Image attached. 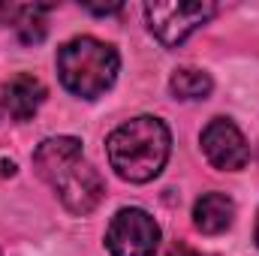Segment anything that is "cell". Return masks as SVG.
Returning a JSON list of instances; mask_svg holds the SVG:
<instances>
[{
    "label": "cell",
    "instance_id": "6da1fadb",
    "mask_svg": "<svg viewBox=\"0 0 259 256\" xmlns=\"http://www.w3.org/2000/svg\"><path fill=\"white\" fill-rule=\"evenodd\" d=\"M36 175L55 190L69 214L84 217L103 202V178L88 163L81 142L75 136H52L33 151Z\"/></svg>",
    "mask_w": 259,
    "mask_h": 256
},
{
    "label": "cell",
    "instance_id": "7a4b0ae2",
    "mask_svg": "<svg viewBox=\"0 0 259 256\" xmlns=\"http://www.w3.org/2000/svg\"><path fill=\"white\" fill-rule=\"evenodd\" d=\"M169 151H172V133L154 115L130 118L106 139V154L115 175L130 184L154 181L166 169Z\"/></svg>",
    "mask_w": 259,
    "mask_h": 256
},
{
    "label": "cell",
    "instance_id": "3957f363",
    "mask_svg": "<svg viewBox=\"0 0 259 256\" xmlns=\"http://www.w3.org/2000/svg\"><path fill=\"white\" fill-rule=\"evenodd\" d=\"M121 69L118 49L97 36H75L58 49V75L69 94L81 100L103 97Z\"/></svg>",
    "mask_w": 259,
    "mask_h": 256
},
{
    "label": "cell",
    "instance_id": "277c9868",
    "mask_svg": "<svg viewBox=\"0 0 259 256\" xmlns=\"http://www.w3.org/2000/svg\"><path fill=\"white\" fill-rule=\"evenodd\" d=\"M214 15H217V3H199V0L196 3H178V0H154V3H145L148 30L166 49L181 46L193 30H199Z\"/></svg>",
    "mask_w": 259,
    "mask_h": 256
},
{
    "label": "cell",
    "instance_id": "5b68a950",
    "mask_svg": "<svg viewBox=\"0 0 259 256\" xmlns=\"http://www.w3.org/2000/svg\"><path fill=\"white\" fill-rule=\"evenodd\" d=\"M106 247L112 256H154L160 247V226L145 208H121L106 229Z\"/></svg>",
    "mask_w": 259,
    "mask_h": 256
},
{
    "label": "cell",
    "instance_id": "8992f818",
    "mask_svg": "<svg viewBox=\"0 0 259 256\" xmlns=\"http://www.w3.org/2000/svg\"><path fill=\"white\" fill-rule=\"evenodd\" d=\"M199 142H202V154L208 157V163L220 172H238L250 160V145L244 133L229 118H211L208 127L202 130Z\"/></svg>",
    "mask_w": 259,
    "mask_h": 256
},
{
    "label": "cell",
    "instance_id": "52a82bcc",
    "mask_svg": "<svg viewBox=\"0 0 259 256\" xmlns=\"http://www.w3.org/2000/svg\"><path fill=\"white\" fill-rule=\"evenodd\" d=\"M42 103H46V84L30 72H18L3 84L0 106L12 121H30Z\"/></svg>",
    "mask_w": 259,
    "mask_h": 256
},
{
    "label": "cell",
    "instance_id": "ba28073f",
    "mask_svg": "<svg viewBox=\"0 0 259 256\" xmlns=\"http://www.w3.org/2000/svg\"><path fill=\"white\" fill-rule=\"evenodd\" d=\"M235 220V202L220 190L202 193L193 205V226L205 235H220Z\"/></svg>",
    "mask_w": 259,
    "mask_h": 256
},
{
    "label": "cell",
    "instance_id": "9c48e42d",
    "mask_svg": "<svg viewBox=\"0 0 259 256\" xmlns=\"http://www.w3.org/2000/svg\"><path fill=\"white\" fill-rule=\"evenodd\" d=\"M214 81L205 69H196V66H181L172 72L169 78V91L175 100H205L211 94Z\"/></svg>",
    "mask_w": 259,
    "mask_h": 256
},
{
    "label": "cell",
    "instance_id": "30bf717a",
    "mask_svg": "<svg viewBox=\"0 0 259 256\" xmlns=\"http://www.w3.org/2000/svg\"><path fill=\"white\" fill-rule=\"evenodd\" d=\"M52 6H21L15 27H18V39L21 42H39L46 36V15Z\"/></svg>",
    "mask_w": 259,
    "mask_h": 256
},
{
    "label": "cell",
    "instance_id": "8fae6325",
    "mask_svg": "<svg viewBox=\"0 0 259 256\" xmlns=\"http://www.w3.org/2000/svg\"><path fill=\"white\" fill-rule=\"evenodd\" d=\"M166 256H211V253H202V250H193V247H187V244H175L172 250Z\"/></svg>",
    "mask_w": 259,
    "mask_h": 256
},
{
    "label": "cell",
    "instance_id": "7c38bea8",
    "mask_svg": "<svg viewBox=\"0 0 259 256\" xmlns=\"http://www.w3.org/2000/svg\"><path fill=\"white\" fill-rule=\"evenodd\" d=\"M256 244H259V214H256Z\"/></svg>",
    "mask_w": 259,
    "mask_h": 256
}]
</instances>
